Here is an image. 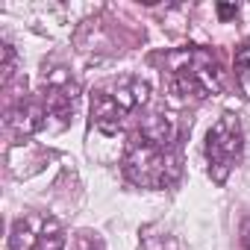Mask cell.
Returning a JSON list of instances; mask_svg holds the SVG:
<instances>
[{"instance_id": "6da1fadb", "label": "cell", "mask_w": 250, "mask_h": 250, "mask_svg": "<svg viewBox=\"0 0 250 250\" xmlns=\"http://www.w3.org/2000/svg\"><path fill=\"white\" fill-rule=\"evenodd\" d=\"M177 124L168 115H147L133 130L124 153V174L142 188H165L180 174L174 150Z\"/></svg>"}, {"instance_id": "7a4b0ae2", "label": "cell", "mask_w": 250, "mask_h": 250, "mask_svg": "<svg viewBox=\"0 0 250 250\" xmlns=\"http://www.w3.org/2000/svg\"><path fill=\"white\" fill-rule=\"evenodd\" d=\"M165 65H168V85L183 100L188 97L203 100L221 91V68L209 50H200V47L174 50L165 56Z\"/></svg>"}, {"instance_id": "3957f363", "label": "cell", "mask_w": 250, "mask_h": 250, "mask_svg": "<svg viewBox=\"0 0 250 250\" xmlns=\"http://www.w3.org/2000/svg\"><path fill=\"white\" fill-rule=\"evenodd\" d=\"M150 97V83L142 77H121L100 85L91 94V124L103 133H115L133 112H139Z\"/></svg>"}, {"instance_id": "277c9868", "label": "cell", "mask_w": 250, "mask_h": 250, "mask_svg": "<svg viewBox=\"0 0 250 250\" xmlns=\"http://www.w3.org/2000/svg\"><path fill=\"white\" fill-rule=\"evenodd\" d=\"M244 153V133L235 115H221L206 136V162L215 183H224L227 174Z\"/></svg>"}, {"instance_id": "5b68a950", "label": "cell", "mask_w": 250, "mask_h": 250, "mask_svg": "<svg viewBox=\"0 0 250 250\" xmlns=\"http://www.w3.org/2000/svg\"><path fill=\"white\" fill-rule=\"evenodd\" d=\"M65 229L56 218L44 212H27L12 224L9 250H62Z\"/></svg>"}, {"instance_id": "8992f818", "label": "cell", "mask_w": 250, "mask_h": 250, "mask_svg": "<svg viewBox=\"0 0 250 250\" xmlns=\"http://www.w3.org/2000/svg\"><path fill=\"white\" fill-rule=\"evenodd\" d=\"M39 100L47 112V121L56 118V127H65L68 118L74 115V106H77V85L62 68H56V71L44 74V88H42Z\"/></svg>"}, {"instance_id": "52a82bcc", "label": "cell", "mask_w": 250, "mask_h": 250, "mask_svg": "<svg viewBox=\"0 0 250 250\" xmlns=\"http://www.w3.org/2000/svg\"><path fill=\"white\" fill-rule=\"evenodd\" d=\"M6 124L18 136H30V133H39V130L47 127V112H44L42 100L21 97L6 109Z\"/></svg>"}, {"instance_id": "ba28073f", "label": "cell", "mask_w": 250, "mask_h": 250, "mask_svg": "<svg viewBox=\"0 0 250 250\" xmlns=\"http://www.w3.org/2000/svg\"><path fill=\"white\" fill-rule=\"evenodd\" d=\"M232 68H235V83H238L241 94L250 100V44H244V47L235 50V62H232Z\"/></svg>"}, {"instance_id": "9c48e42d", "label": "cell", "mask_w": 250, "mask_h": 250, "mask_svg": "<svg viewBox=\"0 0 250 250\" xmlns=\"http://www.w3.org/2000/svg\"><path fill=\"white\" fill-rule=\"evenodd\" d=\"M12 74H15V47L3 44V85L12 83Z\"/></svg>"}, {"instance_id": "30bf717a", "label": "cell", "mask_w": 250, "mask_h": 250, "mask_svg": "<svg viewBox=\"0 0 250 250\" xmlns=\"http://www.w3.org/2000/svg\"><path fill=\"white\" fill-rule=\"evenodd\" d=\"M74 250H103V244H100V238H94L91 232H80V235L74 238Z\"/></svg>"}, {"instance_id": "8fae6325", "label": "cell", "mask_w": 250, "mask_h": 250, "mask_svg": "<svg viewBox=\"0 0 250 250\" xmlns=\"http://www.w3.org/2000/svg\"><path fill=\"white\" fill-rule=\"evenodd\" d=\"M168 241H171V238H165V235L147 232V235L142 238V250H168Z\"/></svg>"}, {"instance_id": "7c38bea8", "label": "cell", "mask_w": 250, "mask_h": 250, "mask_svg": "<svg viewBox=\"0 0 250 250\" xmlns=\"http://www.w3.org/2000/svg\"><path fill=\"white\" fill-rule=\"evenodd\" d=\"M238 244H241V250H250V215L241 221V229H238Z\"/></svg>"}, {"instance_id": "4fadbf2b", "label": "cell", "mask_w": 250, "mask_h": 250, "mask_svg": "<svg viewBox=\"0 0 250 250\" xmlns=\"http://www.w3.org/2000/svg\"><path fill=\"white\" fill-rule=\"evenodd\" d=\"M218 15H221V18H232V15H235V6H227V3H221V6H218Z\"/></svg>"}]
</instances>
